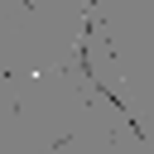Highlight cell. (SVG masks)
<instances>
[{
	"label": "cell",
	"mask_w": 154,
	"mask_h": 154,
	"mask_svg": "<svg viewBox=\"0 0 154 154\" xmlns=\"http://www.w3.org/2000/svg\"><path fill=\"white\" fill-rule=\"evenodd\" d=\"M19 10H24V14H34V10H38V0H24V5H19Z\"/></svg>",
	"instance_id": "6da1fadb"
}]
</instances>
